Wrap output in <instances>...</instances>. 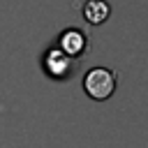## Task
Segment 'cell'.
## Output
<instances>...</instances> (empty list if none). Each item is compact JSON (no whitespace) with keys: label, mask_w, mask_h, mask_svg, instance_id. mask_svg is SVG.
<instances>
[{"label":"cell","mask_w":148,"mask_h":148,"mask_svg":"<svg viewBox=\"0 0 148 148\" xmlns=\"http://www.w3.org/2000/svg\"><path fill=\"white\" fill-rule=\"evenodd\" d=\"M81 12H83V18H86L88 23L102 25V23L109 18V14H111V5H109L106 0H88Z\"/></svg>","instance_id":"cell-4"},{"label":"cell","mask_w":148,"mask_h":148,"mask_svg":"<svg viewBox=\"0 0 148 148\" xmlns=\"http://www.w3.org/2000/svg\"><path fill=\"white\" fill-rule=\"evenodd\" d=\"M83 90L90 99H109L116 90V72L106 69V67H92L86 72L83 76Z\"/></svg>","instance_id":"cell-1"},{"label":"cell","mask_w":148,"mask_h":148,"mask_svg":"<svg viewBox=\"0 0 148 148\" xmlns=\"http://www.w3.org/2000/svg\"><path fill=\"white\" fill-rule=\"evenodd\" d=\"M58 49H60L65 56L79 60V58L83 56V51L88 49V37H86V32L79 30V28H67V30H62L60 37H58Z\"/></svg>","instance_id":"cell-3"},{"label":"cell","mask_w":148,"mask_h":148,"mask_svg":"<svg viewBox=\"0 0 148 148\" xmlns=\"http://www.w3.org/2000/svg\"><path fill=\"white\" fill-rule=\"evenodd\" d=\"M42 65H44V72H46L51 79H67V76L72 74V69H76V60L69 58V56H65V53H62L60 49H56V46L44 53Z\"/></svg>","instance_id":"cell-2"}]
</instances>
